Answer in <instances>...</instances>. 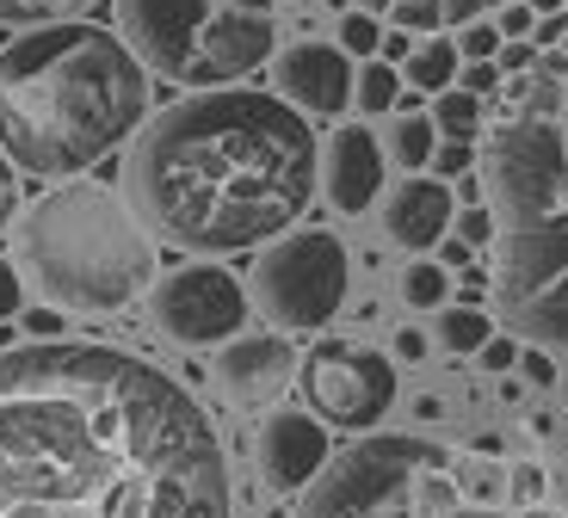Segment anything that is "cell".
Masks as SVG:
<instances>
[{
  "instance_id": "1",
  "label": "cell",
  "mask_w": 568,
  "mask_h": 518,
  "mask_svg": "<svg viewBox=\"0 0 568 518\" xmlns=\"http://www.w3.org/2000/svg\"><path fill=\"white\" fill-rule=\"evenodd\" d=\"M0 518H235L211 414L124 346L0 352Z\"/></svg>"
},
{
  "instance_id": "2",
  "label": "cell",
  "mask_w": 568,
  "mask_h": 518,
  "mask_svg": "<svg viewBox=\"0 0 568 518\" xmlns=\"http://www.w3.org/2000/svg\"><path fill=\"white\" fill-rule=\"evenodd\" d=\"M315 185L322 149L310 118L254 87H211L149 112L124 154L130 211L185 253H242L291 235Z\"/></svg>"
},
{
  "instance_id": "3",
  "label": "cell",
  "mask_w": 568,
  "mask_h": 518,
  "mask_svg": "<svg viewBox=\"0 0 568 518\" xmlns=\"http://www.w3.org/2000/svg\"><path fill=\"white\" fill-rule=\"evenodd\" d=\"M149 124V69L118 31L62 19L0 50V154L31 180H81Z\"/></svg>"
},
{
  "instance_id": "4",
  "label": "cell",
  "mask_w": 568,
  "mask_h": 518,
  "mask_svg": "<svg viewBox=\"0 0 568 518\" xmlns=\"http://www.w3.org/2000/svg\"><path fill=\"white\" fill-rule=\"evenodd\" d=\"M13 260L62 315H118L161 278L155 235L130 197L100 180H62L13 216Z\"/></svg>"
},
{
  "instance_id": "5",
  "label": "cell",
  "mask_w": 568,
  "mask_h": 518,
  "mask_svg": "<svg viewBox=\"0 0 568 518\" xmlns=\"http://www.w3.org/2000/svg\"><path fill=\"white\" fill-rule=\"evenodd\" d=\"M118 38L161 81L211 93L272 62L278 13L272 0H118Z\"/></svg>"
},
{
  "instance_id": "6",
  "label": "cell",
  "mask_w": 568,
  "mask_h": 518,
  "mask_svg": "<svg viewBox=\"0 0 568 518\" xmlns=\"http://www.w3.org/2000/svg\"><path fill=\"white\" fill-rule=\"evenodd\" d=\"M464 488L445 445L414 433H365L327 457L291 518H457Z\"/></svg>"
},
{
  "instance_id": "7",
  "label": "cell",
  "mask_w": 568,
  "mask_h": 518,
  "mask_svg": "<svg viewBox=\"0 0 568 518\" xmlns=\"http://www.w3.org/2000/svg\"><path fill=\"white\" fill-rule=\"evenodd\" d=\"M346 291H353V253L334 228H291L266 241L247 278L254 308L278 334H322L346 308Z\"/></svg>"
},
{
  "instance_id": "8",
  "label": "cell",
  "mask_w": 568,
  "mask_h": 518,
  "mask_svg": "<svg viewBox=\"0 0 568 518\" xmlns=\"http://www.w3.org/2000/svg\"><path fill=\"white\" fill-rule=\"evenodd\" d=\"M495 308L526 346H544L568 383V216L550 228H513L495 253Z\"/></svg>"
},
{
  "instance_id": "9",
  "label": "cell",
  "mask_w": 568,
  "mask_h": 518,
  "mask_svg": "<svg viewBox=\"0 0 568 518\" xmlns=\"http://www.w3.org/2000/svg\"><path fill=\"white\" fill-rule=\"evenodd\" d=\"M297 389H303V407H310L327 433L365 438V433L384 426V414L396 407L402 383H396V358H384L377 346L322 339V346L303 352Z\"/></svg>"
},
{
  "instance_id": "10",
  "label": "cell",
  "mask_w": 568,
  "mask_h": 518,
  "mask_svg": "<svg viewBox=\"0 0 568 518\" xmlns=\"http://www.w3.org/2000/svg\"><path fill=\"white\" fill-rule=\"evenodd\" d=\"M254 296L229 266H180L149 284V322L173 346H229L247 327Z\"/></svg>"
},
{
  "instance_id": "11",
  "label": "cell",
  "mask_w": 568,
  "mask_h": 518,
  "mask_svg": "<svg viewBox=\"0 0 568 518\" xmlns=\"http://www.w3.org/2000/svg\"><path fill=\"white\" fill-rule=\"evenodd\" d=\"M334 457V433L310 407H272L254 433V469L272 494H303Z\"/></svg>"
},
{
  "instance_id": "12",
  "label": "cell",
  "mask_w": 568,
  "mask_h": 518,
  "mask_svg": "<svg viewBox=\"0 0 568 518\" xmlns=\"http://www.w3.org/2000/svg\"><path fill=\"white\" fill-rule=\"evenodd\" d=\"M297 352L291 334H235L229 346H216V389L235 407H272L291 383H297Z\"/></svg>"
},
{
  "instance_id": "13",
  "label": "cell",
  "mask_w": 568,
  "mask_h": 518,
  "mask_svg": "<svg viewBox=\"0 0 568 518\" xmlns=\"http://www.w3.org/2000/svg\"><path fill=\"white\" fill-rule=\"evenodd\" d=\"M272 74H278V99L284 105H297V112H315V118H334L353 105V57H346L341 43H291L278 62H272Z\"/></svg>"
},
{
  "instance_id": "14",
  "label": "cell",
  "mask_w": 568,
  "mask_h": 518,
  "mask_svg": "<svg viewBox=\"0 0 568 518\" xmlns=\"http://www.w3.org/2000/svg\"><path fill=\"white\" fill-rule=\"evenodd\" d=\"M322 192L341 216H365L384 197V149L365 124H341L322 149Z\"/></svg>"
},
{
  "instance_id": "15",
  "label": "cell",
  "mask_w": 568,
  "mask_h": 518,
  "mask_svg": "<svg viewBox=\"0 0 568 518\" xmlns=\"http://www.w3.org/2000/svg\"><path fill=\"white\" fill-rule=\"evenodd\" d=\"M452 216H457V197L445 180H402L396 192H384V235L408 253H433L445 235H452Z\"/></svg>"
},
{
  "instance_id": "16",
  "label": "cell",
  "mask_w": 568,
  "mask_h": 518,
  "mask_svg": "<svg viewBox=\"0 0 568 518\" xmlns=\"http://www.w3.org/2000/svg\"><path fill=\"white\" fill-rule=\"evenodd\" d=\"M365 13H384L396 31H439V26H469V19L495 13L500 0H358Z\"/></svg>"
},
{
  "instance_id": "17",
  "label": "cell",
  "mask_w": 568,
  "mask_h": 518,
  "mask_svg": "<svg viewBox=\"0 0 568 518\" xmlns=\"http://www.w3.org/2000/svg\"><path fill=\"white\" fill-rule=\"evenodd\" d=\"M433 339H439L452 358H469V352H483L488 339H495V322H488V308H476V303L433 308Z\"/></svg>"
},
{
  "instance_id": "18",
  "label": "cell",
  "mask_w": 568,
  "mask_h": 518,
  "mask_svg": "<svg viewBox=\"0 0 568 518\" xmlns=\"http://www.w3.org/2000/svg\"><path fill=\"white\" fill-rule=\"evenodd\" d=\"M457 69H464L457 38H426V43H414V57L402 62V81L420 87V93H445V87H457Z\"/></svg>"
},
{
  "instance_id": "19",
  "label": "cell",
  "mask_w": 568,
  "mask_h": 518,
  "mask_svg": "<svg viewBox=\"0 0 568 518\" xmlns=\"http://www.w3.org/2000/svg\"><path fill=\"white\" fill-rule=\"evenodd\" d=\"M483 124H488V105L476 93H464V87H445L433 99V130H439V142H476Z\"/></svg>"
},
{
  "instance_id": "20",
  "label": "cell",
  "mask_w": 568,
  "mask_h": 518,
  "mask_svg": "<svg viewBox=\"0 0 568 518\" xmlns=\"http://www.w3.org/2000/svg\"><path fill=\"white\" fill-rule=\"evenodd\" d=\"M433 149H439V130H433V112H402L389 124V154H396L408 173L433 167Z\"/></svg>"
},
{
  "instance_id": "21",
  "label": "cell",
  "mask_w": 568,
  "mask_h": 518,
  "mask_svg": "<svg viewBox=\"0 0 568 518\" xmlns=\"http://www.w3.org/2000/svg\"><path fill=\"white\" fill-rule=\"evenodd\" d=\"M353 105L358 112H396L402 105V69L396 62H365L353 81Z\"/></svg>"
},
{
  "instance_id": "22",
  "label": "cell",
  "mask_w": 568,
  "mask_h": 518,
  "mask_svg": "<svg viewBox=\"0 0 568 518\" xmlns=\"http://www.w3.org/2000/svg\"><path fill=\"white\" fill-rule=\"evenodd\" d=\"M402 303L408 308H445L452 303V272H445L439 260H408V272H402Z\"/></svg>"
},
{
  "instance_id": "23",
  "label": "cell",
  "mask_w": 568,
  "mask_h": 518,
  "mask_svg": "<svg viewBox=\"0 0 568 518\" xmlns=\"http://www.w3.org/2000/svg\"><path fill=\"white\" fill-rule=\"evenodd\" d=\"M93 0H0V26H62V19L87 13Z\"/></svg>"
},
{
  "instance_id": "24",
  "label": "cell",
  "mask_w": 568,
  "mask_h": 518,
  "mask_svg": "<svg viewBox=\"0 0 568 518\" xmlns=\"http://www.w3.org/2000/svg\"><path fill=\"white\" fill-rule=\"evenodd\" d=\"M544 494H550V476H544L538 463H513V469H507V506H513V512L544 506Z\"/></svg>"
},
{
  "instance_id": "25",
  "label": "cell",
  "mask_w": 568,
  "mask_h": 518,
  "mask_svg": "<svg viewBox=\"0 0 568 518\" xmlns=\"http://www.w3.org/2000/svg\"><path fill=\"white\" fill-rule=\"evenodd\" d=\"M341 50L346 57H377V50H384V26H377V13H346L341 19Z\"/></svg>"
},
{
  "instance_id": "26",
  "label": "cell",
  "mask_w": 568,
  "mask_h": 518,
  "mask_svg": "<svg viewBox=\"0 0 568 518\" xmlns=\"http://www.w3.org/2000/svg\"><path fill=\"white\" fill-rule=\"evenodd\" d=\"M457 488H464L476 506H495L500 494H507V469H495V463H469L464 476H457ZM469 500H464V506H469Z\"/></svg>"
},
{
  "instance_id": "27",
  "label": "cell",
  "mask_w": 568,
  "mask_h": 518,
  "mask_svg": "<svg viewBox=\"0 0 568 518\" xmlns=\"http://www.w3.org/2000/svg\"><path fill=\"white\" fill-rule=\"evenodd\" d=\"M452 228H457V241H464V247H488V241H500V223H495V211H488V204H464V211L452 216Z\"/></svg>"
},
{
  "instance_id": "28",
  "label": "cell",
  "mask_w": 568,
  "mask_h": 518,
  "mask_svg": "<svg viewBox=\"0 0 568 518\" xmlns=\"http://www.w3.org/2000/svg\"><path fill=\"white\" fill-rule=\"evenodd\" d=\"M457 57H464V62H495V57H500V26H488V19H469V26L457 31Z\"/></svg>"
},
{
  "instance_id": "29",
  "label": "cell",
  "mask_w": 568,
  "mask_h": 518,
  "mask_svg": "<svg viewBox=\"0 0 568 518\" xmlns=\"http://www.w3.org/2000/svg\"><path fill=\"white\" fill-rule=\"evenodd\" d=\"M476 167V142H439L433 149V180H464Z\"/></svg>"
},
{
  "instance_id": "30",
  "label": "cell",
  "mask_w": 568,
  "mask_h": 518,
  "mask_svg": "<svg viewBox=\"0 0 568 518\" xmlns=\"http://www.w3.org/2000/svg\"><path fill=\"white\" fill-rule=\"evenodd\" d=\"M519 352H526V339H519V334H495L483 352H476V365H483L488 377H500V370H513V365H519Z\"/></svg>"
},
{
  "instance_id": "31",
  "label": "cell",
  "mask_w": 568,
  "mask_h": 518,
  "mask_svg": "<svg viewBox=\"0 0 568 518\" xmlns=\"http://www.w3.org/2000/svg\"><path fill=\"white\" fill-rule=\"evenodd\" d=\"M19 334L26 339H62V308H19Z\"/></svg>"
},
{
  "instance_id": "32",
  "label": "cell",
  "mask_w": 568,
  "mask_h": 518,
  "mask_svg": "<svg viewBox=\"0 0 568 518\" xmlns=\"http://www.w3.org/2000/svg\"><path fill=\"white\" fill-rule=\"evenodd\" d=\"M19 308H26V284H19V266H13V260H0V322H19Z\"/></svg>"
},
{
  "instance_id": "33",
  "label": "cell",
  "mask_w": 568,
  "mask_h": 518,
  "mask_svg": "<svg viewBox=\"0 0 568 518\" xmlns=\"http://www.w3.org/2000/svg\"><path fill=\"white\" fill-rule=\"evenodd\" d=\"M457 87L476 93V99H488L500 87V62H464V69H457Z\"/></svg>"
},
{
  "instance_id": "34",
  "label": "cell",
  "mask_w": 568,
  "mask_h": 518,
  "mask_svg": "<svg viewBox=\"0 0 568 518\" xmlns=\"http://www.w3.org/2000/svg\"><path fill=\"white\" fill-rule=\"evenodd\" d=\"M519 365H526V377L538 383V389H556V383H562V365H556L544 346H526V352H519Z\"/></svg>"
},
{
  "instance_id": "35",
  "label": "cell",
  "mask_w": 568,
  "mask_h": 518,
  "mask_svg": "<svg viewBox=\"0 0 568 518\" xmlns=\"http://www.w3.org/2000/svg\"><path fill=\"white\" fill-rule=\"evenodd\" d=\"M500 74H531V69H538V43H531V38H513V43H500Z\"/></svg>"
},
{
  "instance_id": "36",
  "label": "cell",
  "mask_w": 568,
  "mask_h": 518,
  "mask_svg": "<svg viewBox=\"0 0 568 518\" xmlns=\"http://www.w3.org/2000/svg\"><path fill=\"white\" fill-rule=\"evenodd\" d=\"M500 43H513V38H531V26H538V13H531L526 0H513V7H500Z\"/></svg>"
},
{
  "instance_id": "37",
  "label": "cell",
  "mask_w": 568,
  "mask_h": 518,
  "mask_svg": "<svg viewBox=\"0 0 568 518\" xmlns=\"http://www.w3.org/2000/svg\"><path fill=\"white\" fill-rule=\"evenodd\" d=\"M13 216H19V173H13V161L0 154V235L13 228Z\"/></svg>"
},
{
  "instance_id": "38",
  "label": "cell",
  "mask_w": 568,
  "mask_h": 518,
  "mask_svg": "<svg viewBox=\"0 0 568 518\" xmlns=\"http://www.w3.org/2000/svg\"><path fill=\"white\" fill-rule=\"evenodd\" d=\"M531 38H538V50H556V43H568V13H538Z\"/></svg>"
},
{
  "instance_id": "39",
  "label": "cell",
  "mask_w": 568,
  "mask_h": 518,
  "mask_svg": "<svg viewBox=\"0 0 568 518\" xmlns=\"http://www.w3.org/2000/svg\"><path fill=\"white\" fill-rule=\"evenodd\" d=\"M439 266H445V272H464V266H476V247H464L457 235H445V241H439Z\"/></svg>"
},
{
  "instance_id": "40",
  "label": "cell",
  "mask_w": 568,
  "mask_h": 518,
  "mask_svg": "<svg viewBox=\"0 0 568 518\" xmlns=\"http://www.w3.org/2000/svg\"><path fill=\"white\" fill-rule=\"evenodd\" d=\"M488 291H495V278H488L483 266H464V284H457V296H464V303H476V308H483V296H488Z\"/></svg>"
},
{
  "instance_id": "41",
  "label": "cell",
  "mask_w": 568,
  "mask_h": 518,
  "mask_svg": "<svg viewBox=\"0 0 568 518\" xmlns=\"http://www.w3.org/2000/svg\"><path fill=\"white\" fill-rule=\"evenodd\" d=\"M396 358H402V365H420V358H426V334H420V327H402V334H396Z\"/></svg>"
},
{
  "instance_id": "42",
  "label": "cell",
  "mask_w": 568,
  "mask_h": 518,
  "mask_svg": "<svg viewBox=\"0 0 568 518\" xmlns=\"http://www.w3.org/2000/svg\"><path fill=\"white\" fill-rule=\"evenodd\" d=\"M377 57H384V62H408L414 57V38H408V31H396V38H384V50H377Z\"/></svg>"
},
{
  "instance_id": "43",
  "label": "cell",
  "mask_w": 568,
  "mask_h": 518,
  "mask_svg": "<svg viewBox=\"0 0 568 518\" xmlns=\"http://www.w3.org/2000/svg\"><path fill=\"white\" fill-rule=\"evenodd\" d=\"M531 13H568V0H526Z\"/></svg>"
},
{
  "instance_id": "44",
  "label": "cell",
  "mask_w": 568,
  "mask_h": 518,
  "mask_svg": "<svg viewBox=\"0 0 568 518\" xmlns=\"http://www.w3.org/2000/svg\"><path fill=\"white\" fill-rule=\"evenodd\" d=\"M457 518H513V512H495V506H464Z\"/></svg>"
},
{
  "instance_id": "45",
  "label": "cell",
  "mask_w": 568,
  "mask_h": 518,
  "mask_svg": "<svg viewBox=\"0 0 568 518\" xmlns=\"http://www.w3.org/2000/svg\"><path fill=\"white\" fill-rule=\"evenodd\" d=\"M19 346V334H13V322H0V352H13Z\"/></svg>"
},
{
  "instance_id": "46",
  "label": "cell",
  "mask_w": 568,
  "mask_h": 518,
  "mask_svg": "<svg viewBox=\"0 0 568 518\" xmlns=\"http://www.w3.org/2000/svg\"><path fill=\"white\" fill-rule=\"evenodd\" d=\"M513 518H556V512H544V506H531V512H513Z\"/></svg>"
},
{
  "instance_id": "47",
  "label": "cell",
  "mask_w": 568,
  "mask_h": 518,
  "mask_svg": "<svg viewBox=\"0 0 568 518\" xmlns=\"http://www.w3.org/2000/svg\"><path fill=\"white\" fill-rule=\"evenodd\" d=\"M260 518H291V512H284V506H266V512H260Z\"/></svg>"
}]
</instances>
